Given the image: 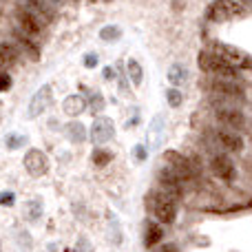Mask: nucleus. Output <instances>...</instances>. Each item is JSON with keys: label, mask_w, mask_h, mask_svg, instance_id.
Returning a JSON list of instances; mask_svg holds the SVG:
<instances>
[{"label": "nucleus", "mask_w": 252, "mask_h": 252, "mask_svg": "<svg viewBox=\"0 0 252 252\" xmlns=\"http://www.w3.org/2000/svg\"><path fill=\"white\" fill-rule=\"evenodd\" d=\"M213 53H217L219 58H223L226 62H230L232 66H239V64L250 66V64H252V58H250V56H246L244 51H239V49L230 47V44H215V51H213Z\"/></svg>", "instance_id": "obj_12"}, {"label": "nucleus", "mask_w": 252, "mask_h": 252, "mask_svg": "<svg viewBox=\"0 0 252 252\" xmlns=\"http://www.w3.org/2000/svg\"><path fill=\"white\" fill-rule=\"evenodd\" d=\"M62 109H64V113L69 115V118H78L84 109H89V104L82 95H69L64 100V104H62Z\"/></svg>", "instance_id": "obj_15"}, {"label": "nucleus", "mask_w": 252, "mask_h": 252, "mask_svg": "<svg viewBox=\"0 0 252 252\" xmlns=\"http://www.w3.org/2000/svg\"><path fill=\"white\" fill-rule=\"evenodd\" d=\"M100 38H102V40H106V42H113V40H118V38H120V29H118V27H113V25L104 27V29L100 31Z\"/></svg>", "instance_id": "obj_24"}, {"label": "nucleus", "mask_w": 252, "mask_h": 252, "mask_svg": "<svg viewBox=\"0 0 252 252\" xmlns=\"http://www.w3.org/2000/svg\"><path fill=\"white\" fill-rule=\"evenodd\" d=\"M126 71H128L130 82H133L135 87H139V84H142V80H144V69H142V64H139L137 60H128V66H126Z\"/></svg>", "instance_id": "obj_20"}, {"label": "nucleus", "mask_w": 252, "mask_h": 252, "mask_svg": "<svg viewBox=\"0 0 252 252\" xmlns=\"http://www.w3.org/2000/svg\"><path fill=\"white\" fill-rule=\"evenodd\" d=\"M115 135V126L111 122L109 118H97L95 122H93V128H91V137L95 139L97 144H104L109 142L111 137Z\"/></svg>", "instance_id": "obj_14"}, {"label": "nucleus", "mask_w": 252, "mask_h": 252, "mask_svg": "<svg viewBox=\"0 0 252 252\" xmlns=\"http://www.w3.org/2000/svg\"><path fill=\"white\" fill-rule=\"evenodd\" d=\"M51 84H44V87H40L38 91H35V95L31 97V104H29V118H38V115H42L44 111H47V106L51 104Z\"/></svg>", "instance_id": "obj_13"}, {"label": "nucleus", "mask_w": 252, "mask_h": 252, "mask_svg": "<svg viewBox=\"0 0 252 252\" xmlns=\"http://www.w3.org/2000/svg\"><path fill=\"white\" fill-rule=\"evenodd\" d=\"M215 118L230 130H241L248 124L246 115L241 113L239 109H235V106H217V109H215Z\"/></svg>", "instance_id": "obj_8"}, {"label": "nucleus", "mask_w": 252, "mask_h": 252, "mask_svg": "<svg viewBox=\"0 0 252 252\" xmlns=\"http://www.w3.org/2000/svg\"><path fill=\"white\" fill-rule=\"evenodd\" d=\"M97 64V58L93 56V53H89V56H84V66H89V69H93V66Z\"/></svg>", "instance_id": "obj_32"}, {"label": "nucleus", "mask_w": 252, "mask_h": 252, "mask_svg": "<svg viewBox=\"0 0 252 252\" xmlns=\"http://www.w3.org/2000/svg\"><path fill=\"white\" fill-rule=\"evenodd\" d=\"M157 182H159V188L166 192V195H170L175 201L182 199L184 197V188H186V182H184L182 177H179L177 173H175L170 166H164V168H159V173H157Z\"/></svg>", "instance_id": "obj_5"}, {"label": "nucleus", "mask_w": 252, "mask_h": 252, "mask_svg": "<svg viewBox=\"0 0 252 252\" xmlns=\"http://www.w3.org/2000/svg\"><path fill=\"white\" fill-rule=\"evenodd\" d=\"M168 80L170 84H184V80H186V69H184V64H173L168 69Z\"/></svg>", "instance_id": "obj_21"}, {"label": "nucleus", "mask_w": 252, "mask_h": 252, "mask_svg": "<svg viewBox=\"0 0 252 252\" xmlns=\"http://www.w3.org/2000/svg\"><path fill=\"white\" fill-rule=\"evenodd\" d=\"M16 20L18 25H20V31H25L27 35H40V31H42V18H38L31 9H27L22 2H18L16 7Z\"/></svg>", "instance_id": "obj_7"}, {"label": "nucleus", "mask_w": 252, "mask_h": 252, "mask_svg": "<svg viewBox=\"0 0 252 252\" xmlns=\"http://www.w3.org/2000/svg\"><path fill=\"white\" fill-rule=\"evenodd\" d=\"M16 201L13 192H0V206H11Z\"/></svg>", "instance_id": "obj_28"}, {"label": "nucleus", "mask_w": 252, "mask_h": 252, "mask_svg": "<svg viewBox=\"0 0 252 252\" xmlns=\"http://www.w3.org/2000/svg\"><path fill=\"white\" fill-rule=\"evenodd\" d=\"M199 66H201V71L213 73L215 78H219V80H239V71H237L230 62L219 58L217 53H208V51L199 53Z\"/></svg>", "instance_id": "obj_2"}, {"label": "nucleus", "mask_w": 252, "mask_h": 252, "mask_svg": "<svg viewBox=\"0 0 252 252\" xmlns=\"http://www.w3.org/2000/svg\"><path fill=\"white\" fill-rule=\"evenodd\" d=\"M111 159H113V153L106 151V148H95L93 151V164L95 166H106Z\"/></svg>", "instance_id": "obj_23"}, {"label": "nucleus", "mask_w": 252, "mask_h": 252, "mask_svg": "<svg viewBox=\"0 0 252 252\" xmlns=\"http://www.w3.org/2000/svg\"><path fill=\"white\" fill-rule=\"evenodd\" d=\"M40 215H42V199L35 197V199L27 201V217H29L31 221H38Z\"/></svg>", "instance_id": "obj_22"}, {"label": "nucleus", "mask_w": 252, "mask_h": 252, "mask_svg": "<svg viewBox=\"0 0 252 252\" xmlns=\"http://www.w3.org/2000/svg\"><path fill=\"white\" fill-rule=\"evenodd\" d=\"M66 135H69V139L73 144H82L84 139H87V128H84V124L73 120V122L66 124Z\"/></svg>", "instance_id": "obj_19"}, {"label": "nucleus", "mask_w": 252, "mask_h": 252, "mask_svg": "<svg viewBox=\"0 0 252 252\" xmlns=\"http://www.w3.org/2000/svg\"><path fill=\"white\" fill-rule=\"evenodd\" d=\"M166 100H168V104L173 106V109H177V106L182 104V100H184V97H182V93H179L177 89H173V87H170L168 91H166Z\"/></svg>", "instance_id": "obj_25"}, {"label": "nucleus", "mask_w": 252, "mask_h": 252, "mask_svg": "<svg viewBox=\"0 0 252 252\" xmlns=\"http://www.w3.org/2000/svg\"><path fill=\"white\" fill-rule=\"evenodd\" d=\"M148 210L159 223H173L177 219V204L164 190H155L148 197Z\"/></svg>", "instance_id": "obj_1"}, {"label": "nucleus", "mask_w": 252, "mask_h": 252, "mask_svg": "<svg viewBox=\"0 0 252 252\" xmlns=\"http://www.w3.org/2000/svg\"><path fill=\"white\" fill-rule=\"evenodd\" d=\"M25 142H27V139L22 137V135H7V142H4V144H7L9 151H16V148H20Z\"/></svg>", "instance_id": "obj_26"}, {"label": "nucleus", "mask_w": 252, "mask_h": 252, "mask_svg": "<svg viewBox=\"0 0 252 252\" xmlns=\"http://www.w3.org/2000/svg\"><path fill=\"white\" fill-rule=\"evenodd\" d=\"M22 164H25L27 173L33 175V177H40V175L47 173L49 168V161H47V155H44L42 151H38V148H29L25 155V159H22Z\"/></svg>", "instance_id": "obj_11"}, {"label": "nucleus", "mask_w": 252, "mask_h": 252, "mask_svg": "<svg viewBox=\"0 0 252 252\" xmlns=\"http://www.w3.org/2000/svg\"><path fill=\"white\" fill-rule=\"evenodd\" d=\"M164 159H166V166H170V168H173L175 173H177L179 177L184 179V182H190V179H195V175H197L195 168H192V164L182 155V153L166 151Z\"/></svg>", "instance_id": "obj_10"}, {"label": "nucleus", "mask_w": 252, "mask_h": 252, "mask_svg": "<svg viewBox=\"0 0 252 252\" xmlns=\"http://www.w3.org/2000/svg\"><path fill=\"white\" fill-rule=\"evenodd\" d=\"M91 102H93V104H89V109H91L93 113H97V111H100V106H104V97H102L100 93H95V95L91 97Z\"/></svg>", "instance_id": "obj_27"}, {"label": "nucleus", "mask_w": 252, "mask_h": 252, "mask_svg": "<svg viewBox=\"0 0 252 252\" xmlns=\"http://www.w3.org/2000/svg\"><path fill=\"white\" fill-rule=\"evenodd\" d=\"M161 239H164V230H161L159 226H155V223H148L146 232H144V246L153 250L155 248V244H159Z\"/></svg>", "instance_id": "obj_17"}, {"label": "nucleus", "mask_w": 252, "mask_h": 252, "mask_svg": "<svg viewBox=\"0 0 252 252\" xmlns=\"http://www.w3.org/2000/svg\"><path fill=\"white\" fill-rule=\"evenodd\" d=\"M244 11H246L244 4H239L237 0H215L206 9V18L210 22H226L230 18L244 16Z\"/></svg>", "instance_id": "obj_3"}, {"label": "nucleus", "mask_w": 252, "mask_h": 252, "mask_svg": "<svg viewBox=\"0 0 252 252\" xmlns=\"http://www.w3.org/2000/svg\"><path fill=\"white\" fill-rule=\"evenodd\" d=\"M213 137H215V142H217L226 153H241V151H244V146H246L244 137H241L237 130H230V128L213 130Z\"/></svg>", "instance_id": "obj_9"}, {"label": "nucleus", "mask_w": 252, "mask_h": 252, "mask_svg": "<svg viewBox=\"0 0 252 252\" xmlns=\"http://www.w3.org/2000/svg\"><path fill=\"white\" fill-rule=\"evenodd\" d=\"M210 170H213L215 177L226 184H232L237 179V166L232 161V157L226 155V153H215L210 157Z\"/></svg>", "instance_id": "obj_6"}, {"label": "nucleus", "mask_w": 252, "mask_h": 252, "mask_svg": "<svg viewBox=\"0 0 252 252\" xmlns=\"http://www.w3.org/2000/svg\"><path fill=\"white\" fill-rule=\"evenodd\" d=\"M51 2H53V4H60V2H62V0H51Z\"/></svg>", "instance_id": "obj_33"}, {"label": "nucleus", "mask_w": 252, "mask_h": 252, "mask_svg": "<svg viewBox=\"0 0 252 252\" xmlns=\"http://www.w3.org/2000/svg\"><path fill=\"white\" fill-rule=\"evenodd\" d=\"M13 40H16V44H18V47H20V49H25V51L29 53L31 58H33V60H38V58H40L38 47H35V44H33V40H31V35H27L25 31H20V29H18V31H13Z\"/></svg>", "instance_id": "obj_16"}, {"label": "nucleus", "mask_w": 252, "mask_h": 252, "mask_svg": "<svg viewBox=\"0 0 252 252\" xmlns=\"http://www.w3.org/2000/svg\"><path fill=\"white\" fill-rule=\"evenodd\" d=\"M210 93L219 100L226 102H241L246 100V89L239 84V80H219L215 78L210 82Z\"/></svg>", "instance_id": "obj_4"}, {"label": "nucleus", "mask_w": 252, "mask_h": 252, "mask_svg": "<svg viewBox=\"0 0 252 252\" xmlns=\"http://www.w3.org/2000/svg\"><path fill=\"white\" fill-rule=\"evenodd\" d=\"M11 87V78L7 73H0V91H7Z\"/></svg>", "instance_id": "obj_30"}, {"label": "nucleus", "mask_w": 252, "mask_h": 252, "mask_svg": "<svg viewBox=\"0 0 252 252\" xmlns=\"http://www.w3.org/2000/svg\"><path fill=\"white\" fill-rule=\"evenodd\" d=\"M18 62V47L11 42H0V64Z\"/></svg>", "instance_id": "obj_18"}, {"label": "nucleus", "mask_w": 252, "mask_h": 252, "mask_svg": "<svg viewBox=\"0 0 252 252\" xmlns=\"http://www.w3.org/2000/svg\"><path fill=\"white\" fill-rule=\"evenodd\" d=\"M133 155H135V159H137V161H144V159H146V148H144V146H135L133 148Z\"/></svg>", "instance_id": "obj_29"}, {"label": "nucleus", "mask_w": 252, "mask_h": 252, "mask_svg": "<svg viewBox=\"0 0 252 252\" xmlns=\"http://www.w3.org/2000/svg\"><path fill=\"white\" fill-rule=\"evenodd\" d=\"M153 252H177V246H173V244H161V246H157Z\"/></svg>", "instance_id": "obj_31"}]
</instances>
